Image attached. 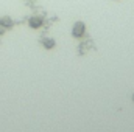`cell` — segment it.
Wrapping results in <instances>:
<instances>
[{
  "instance_id": "cell-1",
  "label": "cell",
  "mask_w": 134,
  "mask_h": 132,
  "mask_svg": "<svg viewBox=\"0 0 134 132\" xmlns=\"http://www.w3.org/2000/svg\"><path fill=\"white\" fill-rule=\"evenodd\" d=\"M84 33H86V25H84L83 22L73 23V27H72V36H75V37H83Z\"/></svg>"
},
{
  "instance_id": "cell-2",
  "label": "cell",
  "mask_w": 134,
  "mask_h": 132,
  "mask_svg": "<svg viewBox=\"0 0 134 132\" xmlns=\"http://www.w3.org/2000/svg\"><path fill=\"white\" fill-rule=\"evenodd\" d=\"M42 23H44V19H42L41 16H31V17L28 19V25H30V28H33V30L41 28Z\"/></svg>"
},
{
  "instance_id": "cell-3",
  "label": "cell",
  "mask_w": 134,
  "mask_h": 132,
  "mask_svg": "<svg viewBox=\"0 0 134 132\" xmlns=\"http://www.w3.org/2000/svg\"><path fill=\"white\" fill-rule=\"evenodd\" d=\"M14 25V22H13V19L9 17V16H2L0 17V27H3V28H11Z\"/></svg>"
},
{
  "instance_id": "cell-4",
  "label": "cell",
  "mask_w": 134,
  "mask_h": 132,
  "mask_svg": "<svg viewBox=\"0 0 134 132\" xmlns=\"http://www.w3.org/2000/svg\"><path fill=\"white\" fill-rule=\"evenodd\" d=\"M41 42H42L44 48H47V50H52V48H55V45H56L55 39H52V37H42Z\"/></svg>"
},
{
  "instance_id": "cell-5",
  "label": "cell",
  "mask_w": 134,
  "mask_h": 132,
  "mask_svg": "<svg viewBox=\"0 0 134 132\" xmlns=\"http://www.w3.org/2000/svg\"><path fill=\"white\" fill-rule=\"evenodd\" d=\"M5 31H6V28H3V27H0V36H3V34H5Z\"/></svg>"
},
{
  "instance_id": "cell-6",
  "label": "cell",
  "mask_w": 134,
  "mask_h": 132,
  "mask_svg": "<svg viewBox=\"0 0 134 132\" xmlns=\"http://www.w3.org/2000/svg\"><path fill=\"white\" fill-rule=\"evenodd\" d=\"M133 99H134V95H133Z\"/></svg>"
}]
</instances>
